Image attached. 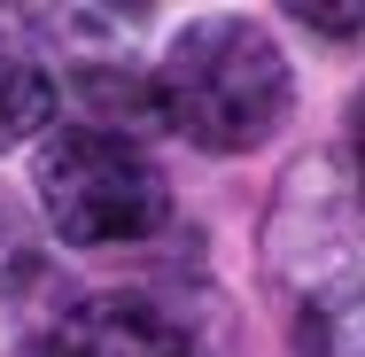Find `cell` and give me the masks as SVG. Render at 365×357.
<instances>
[{
    "mask_svg": "<svg viewBox=\"0 0 365 357\" xmlns=\"http://www.w3.org/2000/svg\"><path fill=\"white\" fill-rule=\"evenodd\" d=\"M148 101L202 155H249L288 125L295 78H288V55L272 47V31H257L249 16H202L155 63Z\"/></svg>",
    "mask_w": 365,
    "mask_h": 357,
    "instance_id": "1",
    "label": "cell"
},
{
    "mask_svg": "<svg viewBox=\"0 0 365 357\" xmlns=\"http://www.w3.org/2000/svg\"><path fill=\"white\" fill-rule=\"evenodd\" d=\"M31 195H39L47 233L71 241V249L148 241L163 225V210H171V187L140 155V140H117V133H93V125H63V133L39 140Z\"/></svg>",
    "mask_w": 365,
    "mask_h": 357,
    "instance_id": "2",
    "label": "cell"
},
{
    "mask_svg": "<svg viewBox=\"0 0 365 357\" xmlns=\"http://www.w3.org/2000/svg\"><path fill=\"white\" fill-rule=\"evenodd\" d=\"M264 272L295 311L358 303V195L334 163H295L264 217Z\"/></svg>",
    "mask_w": 365,
    "mask_h": 357,
    "instance_id": "3",
    "label": "cell"
},
{
    "mask_svg": "<svg viewBox=\"0 0 365 357\" xmlns=\"http://www.w3.org/2000/svg\"><path fill=\"white\" fill-rule=\"evenodd\" d=\"M39 357H195L187 326L140 295H78L47 319Z\"/></svg>",
    "mask_w": 365,
    "mask_h": 357,
    "instance_id": "4",
    "label": "cell"
},
{
    "mask_svg": "<svg viewBox=\"0 0 365 357\" xmlns=\"http://www.w3.org/2000/svg\"><path fill=\"white\" fill-rule=\"evenodd\" d=\"M47 117H55V78L39 71L24 47L0 39V155L24 148L31 133H47Z\"/></svg>",
    "mask_w": 365,
    "mask_h": 357,
    "instance_id": "5",
    "label": "cell"
},
{
    "mask_svg": "<svg viewBox=\"0 0 365 357\" xmlns=\"http://www.w3.org/2000/svg\"><path fill=\"white\" fill-rule=\"evenodd\" d=\"M47 272V241H39V217L24 210L8 187H0V303H16L24 287Z\"/></svg>",
    "mask_w": 365,
    "mask_h": 357,
    "instance_id": "6",
    "label": "cell"
},
{
    "mask_svg": "<svg viewBox=\"0 0 365 357\" xmlns=\"http://www.w3.org/2000/svg\"><path fill=\"white\" fill-rule=\"evenodd\" d=\"M295 24L319 31V39H358V8H303Z\"/></svg>",
    "mask_w": 365,
    "mask_h": 357,
    "instance_id": "7",
    "label": "cell"
}]
</instances>
